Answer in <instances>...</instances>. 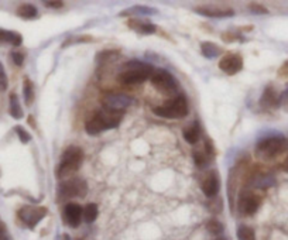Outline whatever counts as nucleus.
Masks as SVG:
<instances>
[{
	"mask_svg": "<svg viewBox=\"0 0 288 240\" xmlns=\"http://www.w3.org/2000/svg\"><path fill=\"white\" fill-rule=\"evenodd\" d=\"M129 27L138 30L141 34H154L157 31V27L151 23H141V21H136V20H129Z\"/></svg>",
	"mask_w": 288,
	"mask_h": 240,
	"instance_id": "obj_18",
	"label": "nucleus"
},
{
	"mask_svg": "<svg viewBox=\"0 0 288 240\" xmlns=\"http://www.w3.org/2000/svg\"><path fill=\"white\" fill-rule=\"evenodd\" d=\"M287 149V140L281 136H270L260 140L256 146V154L263 160H273Z\"/></svg>",
	"mask_w": 288,
	"mask_h": 240,
	"instance_id": "obj_4",
	"label": "nucleus"
},
{
	"mask_svg": "<svg viewBox=\"0 0 288 240\" xmlns=\"http://www.w3.org/2000/svg\"><path fill=\"white\" fill-rule=\"evenodd\" d=\"M0 43H10L12 46L19 47L23 43V37L20 36L19 32L0 30Z\"/></svg>",
	"mask_w": 288,
	"mask_h": 240,
	"instance_id": "obj_17",
	"label": "nucleus"
},
{
	"mask_svg": "<svg viewBox=\"0 0 288 240\" xmlns=\"http://www.w3.org/2000/svg\"><path fill=\"white\" fill-rule=\"evenodd\" d=\"M88 191L85 181L78 180V178H72L66 180L62 184H59L58 188V198H74V196H84Z\"/></svg>",
	"mask_w": 288,
	"mask_h": 240,
	"instance_id": "obj_7",
	"label": "nucleus"
},
{
	"mask_svg": "<svg viewBox=\"0 0 288 240\" xmlns=\"http://www.w3.org/2000/svg\"><path fill=\"white\" fill-rule=\"evenodd\" d=\"M2 240H9V239H6V237H3V239H2Z\"/></svg>",
	"mask_w": 288,
	"mask_h": 240,
	"instance_id": "obj_36",
	"label": "nucleus"
},
{
	"mask_svg": "<svg viewBox=\"0 0 288 240\" xmlns=\"http://www.w3.org/2000/svg\"><path fill=\"white\" fill-rule=\"evenodd\" d=\"M122 117H123V112L102 109L100 112H96V113L86 122V133H89V134H98V133L103 131V130L115 129V127H118L119 123L122 122Z\"/></svg>",
	"mask_w": 288,
	"mask_h": 240,
	"instance_id": "obj_1",
	"label": "nucleus"
},
{
	"mask_svg": "<svg viewBox=\"0 0 288 240\" xmlns=\"http://www.w3.org/2000/svg\"><path fill=\"white\" fill-rule=\"evenodd\" d=\"M17 16L23 19H34L37 16V9L33 5H21L17 9Z\"/></svg>",
	"mask_w": 288,
	"mask_h": 240,
	"instance_id": "obj_21",
	"label": "nucleus"
},
{
	"mask_svg": "<svg viewBox=\"0 0 288 240\" xmlns=\"http://www.w3.org/2000/svg\"><path fill=\"white\" fill-rule=\"evenodd\" d=\"M133 104V99L127 95H119V93H112V95H106L102 100L103 109H109V111L115 112H123V109L129 108Z\"/></svg>",
	"mask_w": 288,
	"mask_h": 240,
	"instance_id": "obj_9",
	"label": "nucleus"
},
{
	"mask_svg": "<svg viewBox=\"0 0 288 240\" xmlns=\"http://www.w3.org/2000/svg\"><path fill=\"white\" fill-rule=\"evenodd\" d=\"M12 59H13L16 65H21L23 64V61H24V54L19 51L12 52Z\"/></svg>",
	"mask_w": 288,
	"mask_h": 240,
	"instance_id": "obj_30",
	"label": "nucleus"
},
{
	"mask_svg": "<svg viewBox=\"0 0 288 240\" xmlns=\"http://www.w3.org/2000/svg\"><path fill=\"white\" fill-rule=\"evenodd\" d=\"M130 12H131V13H133V12H137V13H141V14L157 13V12H156V10H153V9H149V7H141V6H137L136 9H131Z\"/></svg>",
	"mask_w": 288,
	"mask_h": 240,
	"instance_id": "obj_31",
	"label": "nucleus"
},
{
	"mask_svg": "<svg viewBox=\"0 0 288 240\" xmlns=\"http://www.w3.org/2000/svg\"><path fill=\"white\" fill-rule=\"evenodd\" d=\"M151 84L157 88V91H160L164 95H172L177 92L178 84L175 78L171 75L170 72L165 70H154L153 75H151Z\"/></svg>",
	"mask_w": 288,
	"mask_h": 240,
	"instance_id": "obj_6",
	"label": "nucleus"
},
{
	"mask_svg": "<svg viewBox=\"0 0 288 240\" xmlns=\"http://www.w3.org/2000/svg\"><path fill=\"white\" fill-rule=\"evenodd\" d=\"M7 88V77L5 74V70L3 66L0 65V91H5Z\"/></svg>",
	"mask_w": 288,
	"mask_h": 240,
	"instance_id": "obj_29",
	"label": "nucleus"
},
{
	"mask_svg": "<svg viewBox=\"0 0 288 240\" xmlns=\"http://www.w3.org/2000/svg\"><path fill=\"white\" fill-rule=\"evenodd\" d=\"M23 93H24V100H26L27 106L33 104L34 100V91L33 84L30 79H24V86H23Z\"/></svg>",
	"mask_w": 288,
	"mask_h": 240,
	"instance_id": "obj_23",
	"label": "nucleus"
},
{
	"mask_svg": "<svg viewBox=\"0 0 288 240\" xmlns=\"http://www.w3.org/2000/svg\"><path fill=\"white\" fill-rule=\"evenodd\" d=\"M201 50H202V54L205 58H216L222 50H221V47H218L216 44L213 43H202V46H201Z\"/></svg>",
	"mask_w": 288,
	"mask_h": 240,
	"instance_id": "obj_19",
	"label": "nucleus"
},
{
	"mask_svg": "<svg viewBox=\"0 0 288 240\" xmlns=\"http://www.w3.org/2000/svg\"><path fill=\"white\" fill-rule=\"evenodd\" d=\"M280 105H281L285 111H288V89L280 96Z\"/></svg>",
	"mask_w": 288,
	"mask_h": 240,
	"instance_id": "obj_33",
	"label": "nucleus"
},
{
	"mask_svg": "<svg viewBox=\"0 0 288 240\" xmlns=\"http://www.w3.org/2000/svg\"><path fill=\"white\" fill-rule=\"evenodd\" d=\"M28 123H30V124H33V126H34V119H33V117H31V116L28 117Z\"/></svg>",
	"mask_w": 288,
	"mask_h": 240,
	"instance_id": "obj_35",
	"label": "nucleus"
},
{
	"mask_svg": "<svg viewBox=\"0 0 288 240\" xmlns=\"http://www.w3.org/2000/svg\"><path fill=\"white\" fill-rule=\"evenodd\" d=\"M44 5L50 9H59V7L64 6L62 2H58V0H51V2H44Z\"/></svg>",
	"mask_w": 288,
	"mask_h": 240,
	"instance_id": "obj_32",
	"label": "nucleus"
},
{
	"mask_svg": "<svg viewBox=\"0 0 288 240\" xmlns=\"http://www.w3.org/2000/svg\"><path fill=\"white\" fill-rule=\"evenodd\" d=\"M84 218V209L81 208L78 203H68L64 208V222L68 226L78 227L81 223V219Z\"/></svg>",
	"mask_w": 288,
	"mask_h": 240,
	"instance_id": "obj_11",
	"label": "nucleus"
},
{
	"mask_svg": "<svg viewBox=\"0 0 288 240\" xmlns=\"http://www.w3.org/2000/svg\"><path fill=\"white\" fill-rule=\"evenodd\" d=\"M198 14H202L206 17H212V19H223V17H232L235 12L230 7H218V6H205L195 9Z\"/></svg>",
	"mask_w": 288,
	"mask_h": 240,
	"instance_id": "obj_13",
	"label": "nucleus"
},
{
	"mask_svg": "<svg viewBox=\"0 0 288 240\" xmlns=\"http://www.w3.org/2000/svg\"><path fill=\"white\" fill-rule=\"evenodd\" d=\"M282 168L285 169L288 173V156H287V158H285V161H284V164H282Z\"/></svg>",
	"mask_w": 288,
	"mask_h": 240,
	"instance_id": "obj_34",
	"label": "nucleus"
},
{
	"mask_svg": "<svg viewBox=\"0 0 288 240\" xmlns=\"http://www.w3.org/2000/svg\"><path fill=\"white\" fill-rule=\"evenodd\" d=\"M218 240H225V239H218Z\"/></svg>",
	"mask_w": 288,
	"mask_h": 240,
	"instance_id": "obj_37",
	"label": "nucleus"
},
{
	"mask_svg": "<svg viewBox=\"0 0 288 240\" xmlns=\"http://www.w3.org/2000/svg\"><path fill=\"white\" fill-rule=\"evenodd\" d=\"M47 215V208L43 207H24L19 211V216L21 221L26 223L30 229H34L44 216Z\"/></svg>",
	"mask_w": 288,
	"mask_h": 240,
	"instance_id": "obj_8",
	"label": "nucleus"
},
{
	"mask_svg": "<svg viewBox=\"0 0 288 240\" xmlns=\"http://www.w3.org/2000/svg\"><path fill=\"white\" fill-rule=\"evenodd\" d=\"M10 115L14 119H21L23 117V111H21V106H20L19 97L16 93L10 95Z\"/></svg>",
	"mask_w": 288,
	"mask_h": 240,
	"instance_id": "obj_20",
	"label": "nucleus"
},
{
	"mask_svg": "<svg viewBox=\"0 0 288 240\" xmlns=\"http://www.w3.org/2000/svg\"><path fill=\"white\" fill-rule=\"evenodd\" d=\"M237 239L239 240H256L255 230L249 226H240L237 229Z\"/></svg>",
	"mask_w": 288,
	"mask_h": 240,
	"instance_id": "obj_24",
	"label": "nucleus"
},
{
	"mask_svg": "<svg viewBox=\"0 0 288 240\" xmlns=\"http://www.w3.org/2000/svg\"><path fill=\"white\" fill-rule=\"evenodd\" d=\"M98 218V207L96 203H88L84 209V219L88 223H92V222L96 221Z\"/></svg>",
	"mask_w": 288,
	"mask_h": 240,
	"instance_id": "obj_22",
	"label": "nucleus"
},
{
	"mask_svg": "<svg viewBox=\"0 0 288 240\" xmlns=\"http://www.w3.org/2000/svg\"><path fill=\"white\" fill-rule=\"evenodd\" d=\"M260 104L263 108H277V106H280V96L277 95V92L273 88H267L263 93Z\"/></svg>",
	"mask_w": 288,
	"mask_h": 240,
	"instance_id": "obj_15",
	"label": "nucleus"
},
{
	"mask_svg": "<svg viewBox=\"0 0 288 240\" xmlns=\"http://www.w3.org/2000/svg\"><path fill=\"white\" fill-rule=\"evenodd\" d=\"M153 112L160 117L167 119H181L188 115V102L184 95H177L170 100H167L163 106L154 108Z\"/></svg>",
	"mask_w": 288,
	"mask_h": 240,
	"instance_id": "obj_5",
	"label": "nucleus"
},
{
	"mask_svg": "<svg viewBox=\"0 0 288 240\" xmlns=\"http://www.w3.org/2000/svg\"><path fill=\"white\" fill-rule=\"evenodd\" d=\"M183 136L187 143L190 144L198 143V140H199V137H201V127H199V124L195 122L194 124L188 126L187 129H184Z\"/></svg>",
	"mask_w": 288,
	"mask_h": 240,
	"instance_id": "obj_16",
	"label": "nucleus"
},
{
	"mask_svg": "<svg viewBox=\"0 0 288 240\" xmlns=\"http://www.w3.org/2000/svg\"><path fill=\"white\" fill-rule=\"evenodd\" d=\"M210 157L205 151H194V161L199 168H203L209 164Z\"/></svg>",
	"mask_w": 288,
	"mask_h": 240,
	"instance_id": "obj_25",
	"label": "nucleus"
},
{
	"mask_svg": "<svg viewBox=\"0 0 288 240\" xmlns=\"http://www.w3.org/2000/svg\"><path fill=\"white\" fill-rule=\"evenodd\" d=\"M154 66L140 61H130L125 65L123 71L119 75V82L123 85H137L151 78Z\"/></svg>",
	"mask_w": 288,
	"mask_h": 240,
	"instance_id": "obj_2",
	"label": "nucleus"
},
{
	"mask_svg": "<svg viewBox=\"0 0 288 240\" xmlns=\"http://www.w3.org/2000/svg\"><path fill=\"white\" fill-rule=\"evenodd\" d=\"M262 205V198L256 194L243 195L239 201V209L243 215H253Z\"/></svg>",
	"mask_w": 288,
	"mask_h": 240,
	"instance_id": "obj_12",
	"label": "nucleus"
},
{
	"mask_svg": "<svg viewBox=\"0 0 288 240\" xmlns=\"http://www.w3.org/2000/svg\"><path fill=\"white\" fill-rule=\"evenodd\" d=\"M84 161V151L77 147L71 146L62 153L61 161H59L58 169H57V177L59 180H64L66 177H71L75 174Z\"/></svg>",
	"mask_w": 288,
	"mask_h": 240,
	"instance_id": "obj_3",
	"label": "nucleus"
},
{
	"mask_svg": "<svg viewBox=\"0 0 288 240\" xmlns=\"http://www.w3.org/2000/svg\"><path fill=\"white\" fill-rule=\"evenodd\" d=\"M16 133H17V136L20 137V140L23 142V143H28L30 140H31V136L28 134L26 131V129L24 127H21V126H16Z\"/></svg>",
	"mask_w": 288,
	"mask_h": 240,
	"instance_id": "obj_27",
	"label": "nucleus"
},
{
	"mask_svg": "<svg viewBox=\"0 0 288 240\" xmlns=\"http://www.w3.org/2000/svg\"><path fill=\"white\" fill-rule=\"evenodd\" d=\"M219 68L228 75H235L242 71L243 59L239 54H228L219 61Z\"/></svg>",
	"mask_w": 288,
	"mask_h": 240,
	"instance_id": "obj_10",
	"label": "nucleus"
},
{
	"mask_svg": "<svg viewBox=\"0 0 288 240\" xmlns=\"http://www.w3.org/2000/svg\"><path fill=\"white\" fill-rule=\"evenodd\" d=\"M219 187H221V182H219L218 174L216 173H209L208 176L205 177V180L202 182V192L208 198H213L219 192Z\"/></svg>",
	"mask_w": 288,
	"mask_h": 240,
	"instance_id": "obj_14",
	"label": "nucleus"
},
{
	"mask_svg": "<svg viewBox=\"0 0 288 240\" xmlns=\"http://www.w3.org/2000/svg\"><path fill=\"white\" fill-rule=\"evenodd\" d=\"M206 229L212 234H221L223 232V225L219 221H216V219H210L208 222V225H206Z\"/></svg>",
	"mask_w": 288,
	"mask_h": 240,
	"instance_id": "obj_26",
	"label": "nucleus"
},
{
	"mask_svg": "<svg viewBox=\"0 0 288 240\" xmlns=\"http://www.w3.org/2000/svg\"><path fill=\"white\" fill-rule=\"evenodd\" d=\"M250 10H251V12H253L255 14H267V13H269V10H267L266 7L262 6V5H256V3L250 5Z\"/></svg>",
	"mask_w": 288,
	"mask_h": 240,
	"instance_id": "obj_28",
	"label": "nucleus"
}]
</instances>
